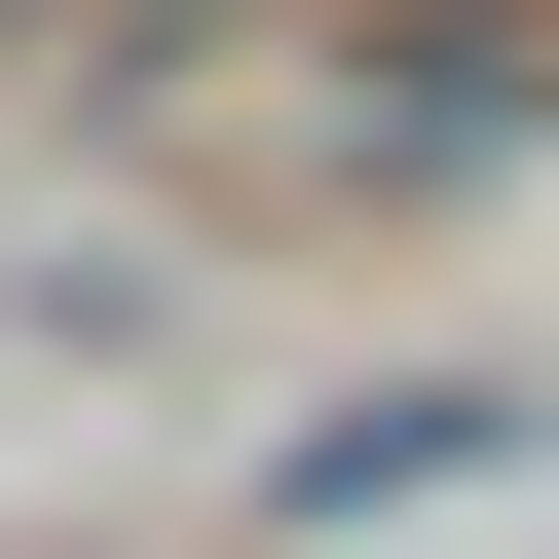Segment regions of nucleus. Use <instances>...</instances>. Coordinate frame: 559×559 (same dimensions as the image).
<instances>
[{"instance_id":"obj_1","label":"nucleus","mask_w":559,"mask_h":559,"mask_svg":"<svg viewBox=\"0 0 559 559\" xmlns=\"http://www.w3.org/2000/svg\"><path fill=\"white\" fill-rule=\"evenodd\" d=\"M559 112V0H448V38H336V187H485Z\"/></svg>"},{"instance_id":"obj_2","label":"nucleus","mask_w":559,"mask_h":559,"mask_svg":"<svg viewBox=\"0 0 559 559\" xmlns=\"http://www.w3.org/2000/svg\"><path fill=\"white\" fill-rule=\"evenodd\" d=\"M224 38H261V0H112V75H224Z\"/></svg>"},{"instance_id":"obj_3","label":"nucleus","mask_w":559,"mask_h":559,"mask_svg":"<svg viewBox=\"0 0 559 559\" xmlns=\"http://www.w3.org/2000/svg\"><path fill=\"white\" fill-rule=\"evenodd\" d=\"M0 38H38V0H0Z\"/></svg>"}]
</instances>
